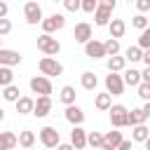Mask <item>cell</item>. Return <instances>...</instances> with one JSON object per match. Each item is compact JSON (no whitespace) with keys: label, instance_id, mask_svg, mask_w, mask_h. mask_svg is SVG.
I'll use <instances>...</instances> for the list:
<instances>
[{"label":"cell","instance_id":"obj_49","mask_svg":"<svg viewBox=\"0 0 150 150\" xmlns=\"http://www.w3.org/2000/svg\"><path fill=\"white\" fill-rule=\"evenodd\" d=\"M94 150H103V148H94Z\"/></svg>","mask_w":150,"mask_h":150},{"label":"cell","instance_id":"obj_48","mask_svg":"<svg viewBox=\"0 0 150 150\" xmlns=\"http://www.w3.org/2000/svg\"><path fill=\"white\" fill-rule=\"evenodd\" d=\"M2 120H5V110L0 108V122H2Z\"/></svg>","mask_w":150,"mask_h":150},{"label":"cell","instance_id":"obj_13","mask_svg":"<svg viewBox=\"0 0 150 150\" xmlns=\"http://www.w3.org/2000/svg\"><path fill=\"white\" fill-rule=\"evenodd\" d=\"M70 145L75 148V150H84L87 148V131L77 124V127H73V131H70Z\"/></svg>","mask_w":150,"mask_h":150},{"label":"cell","instance_id":"obj_23","mask_svg":"<svg viewBox=\"0 0 150 150\" xmlns=\"http://www.w3.org/2000/svg\"><path fill=\"white\" fill-rule=\"evenodd\" d=\"M80 82H82V87H84L87 91H94V89H96V84H98V77H96L91 70H84V73H82V77H80Z\"/></svg>","mask_w":150,"mask_h":150},{"label":"cell","instance_id":"obj_6","mask_svg":"<svg viewBox=\"0 0 150 150\" xmlns=\"http://www.w3.org/2000/svg\"><path fill=\"white\" fill-rule=\"evenodd\" d=\"M124 80H122V75H117V73H110V75H105V91L110 94V96H122L124 94Z\"/></svg>","mask_w":150,"mask_h":150},{"label":"cell","instance_id":"obj_54","mask_svg":"<svg viewBox=\"0 0 150 150\" xmlns=\"http://www.w3.org/2000/svg\"><path fill=\"white\" fill-rule=\"evenodd\" d=\"M0 96H2V91H0Z\"/></svg>","mask_w":150,"mask_h":150},{"label":"cell","instance_id":"obj_52","mask_svg":"<svg viewBox=\"0 0 150 150\" xmlns=\"http://www.w3.org/2000/svg\"><path fill=\"white\" fill-rule=\"evenodd\" d=\"M127 2H134V0H127Z\"/></svg>","mask_w":150,"mask_h":150},{"label":"cell","instance_id":"obj_45","mask_svg":"<svg viewBox=\"0 0 150 150\" xmlns=\"http://www.w3.org/2000/svg\"><path fill=\"white\" fill-rule=\"evenodd\" d=\"M141 110H143V115H145V120H148V117H150V101H145V105H143Z\"/></svg>","mask_w":150,"mask_h":150},{"label":"cell","instance_id":"obj_14","mask_svg":"<svg viewBox=\"0 0 150 150\" xmlns=\"http://www.w3.org/2000/svg\"><path fill=\"white\" fill-rule=\"evenodd\" d=\"M73 38H75V42H80V45L89 42V40H91V26H89L87 21H80V23L75 26V30H73Z\"/></svg>","mask_w":150,"mask_h":150},{"label":"cell","instance_id":"obj_17","mask_svg":"<svg viewBox=\"0 0 150 150\" xmlns=\"http://www.w3.org/2000/svg\"><path fill=\"white\" fill-rule=\"evenodd\" d=\"M110 16H112V9H108V7H96L94 9V21H96V26H108L110 23Z\"/></svg>","mask_w":150,"mask_h":150},{"label":"cell","instance_id":"obj_15","mask_svg":"<svg viewBox=\"0 0 150 150\" xmlns=\"http://www.w3.org/2000/svg\"><path fill=\"white\" fill-rule=\"evenodd\" d=\"M122 143V131H108L103 134V150H117V145Z\"/></svg>","mask_w":150,"mask_h":150},{"label":"cell","instance_id":"obj_39","mask_svg":"<svg viewBox=\"0 0 150 150\" xmlns=\"http://www.w3.org/2000/svg\"><path fill=\"white\" fill-rule=\"evenodd\" d=\"M134 2H136V9H138L141 14L150 12V0H134Z\"/></svg>","mask_w":150,"mask_h":150},{"label":"cell","instance_id":"obj_47","mask_svg":"<svg viewBox=\"0 0 150 150\" xmlns=\"http://www.w3.org/2000/svg\"><path fill=\"white\" fill-rule=\"evenodd\" d=\"M143 143H145V150H150V136H148V138H145Z\"/></svg>","mask_w":150,"mask_h":150},{"label":"cell","instance_id":"obj_43","mask_svg":"<svg viewBox=\"0 0 150 150\" xmlns=\"http://www.w3.org/2000/svg\"><path fill=\"white\" fill-rule=\"evenodd\" d=\"M141 82H150V66H148V68L141 73Z\"/></svg>","mask_w":150,"mask_h":150},{"label":"cell","instance_id":"obj_2","mask_svg":"<svg viewBox=\"0 0 150 150\" xmlns=\"http://www.w3.org/2000/svg\"><path fill=\"white\" fill-rule=\"evenodd\" d=\"M38 68H40V73L47 75V77H59V75H63V66H61L54 56H42L40 63H38Z\"/></svg>","mask_w":150,"mask_h":150},{"label":"cell","instance_id":"obj_19","mask_svg":"<svg viewBox=\"0 0 150 150\" xmlns=\"http://www.w3.org/2000/svg\"><path fill=\"white\" fill-rule=\"evenodd\" d=\"M108 30H110V38L120 40V38L124 35V30H127V23H124L122 19H110V23H108Z\"/></svg>","mask_w":150,"mask_h":150},{"label":"cell","instance_id":"obj_25","mask_svg":"<svg viewBox=\"0 0 150 150\" xmlns=\"http://www.w3.org/2000/svg\"><path fill=\"white\" fill-rule=\"evenodd\" d=\"M94 105H96L98 110H108V108L112 105V96H110L108 91H103V94H96V98H94Z\"/></svg>","mask_w":150,"mask_h":150},{"label":"cell","instance_id":"obj_51","mask_svg":"<svg viewBox=\"0 0 150 150\" xmlns=\"http://www.w3.org/2000/svg\"><path fill=\"white\" fill-rule=\"evenodd\" d=\"M52 2H61V0H52Z\"/></svg>","mask_w":150,"mask_h":150},{"label":"cell","instance_id":"obj_41","mask_svg":"<svg viewBox=\"0 0 150 150\" xmlns=\"http://www.w3.org/2000/svg\"><path fill=\"white\" fill-rule=\"evenodd\" d=\"M7 12H9L7 0H0V19H5V16H7Z\"/></svg>","mask_w":150,"mask_h":150},{"label":"cell","instance_id":"obj_21","mask_svg":"<svg viewBox=\"0 0 150 150\" xmlns=\"http://www.w3.org/2000/svg\"><path fill=\"white\" fill-rule=\"evenodd\" d=\"M122 80H124V84H129V87H138V84H141V70H136V68H124Z\"/></svg>","mask_w":150,"mask_h":150},{"label":"cell","instance_id":"obj_8","mask_svg":"<svg viewBox=\"0 0 150 150\" xmlns=\"http://www.w3.org/2000/svg\"><path fill=\"white\" fill-rule=\"evenodd\" d=\"M40 23H42V30H45V33H56V30H61V28L66 26V16H63V14H49V16L42 19Z\"/></svg>","mask_w":150,"mask_h":150},{"label":"cell","instance_id":"obj_11","mask_svg":"<svg viewBox=\"0 0 150 150\" xmlns=\"http://www.w3.org/2000/svg\"><path fill=\"white\" fill-rule=\"evenodd\" d=\"M52 112V98L49 96H38L33 103V115L35 117H47Z\"/></svg>","mask_w":150,"mask_h":150},{"label":"cell","instance_id":"obj_32","mask_svg":"<svg viewBox=\"0 0 150 150\" xmlns=\"http://www.w3.org/2000/svg\"><path fill=\"white\" fill-rule=\"evenodd\" d=\"M103 47H105V56H115V54H120V40H115V38L105 40Z\"/></svg>","mask_w":150,"mask_h":150},{"label":"cell","instance_id":"obj_42","mask_svg":"<svg viewBox=\"0 0 150 150\" xmlns=\"http://www.w3.org/2000/svg\"><path fill=\"white\" fill-rule=\"evenodd\" d=\"M117 150H131V141H124L122 138V143L117 145Z\"/></svg>","mask_w":150,"mask_h":150},{"label":"cell","instance_id":"obj_36","mask_svg":"<svg viewBox=\"0 0 150 150\" xmlns=\"http://www.w3.org/2000/svg\"><path fill=\"white\" fill-rule=\"evenodd\" d=\"M98 7V0H82V12H89V14H94V9Z\"/></svg>","mask_w":150,"mask_h":150},{"label":"cell","instance_id":"obj_26","mask_svg":"<svg viewBox=\"0 0 150 150\" xmlns=\"http://www.w3.org/2000/svg\"><path fill=\"white\" fill-rule=\"evenodd\" d=\"M143 122H145V115H143L141 108H134L131 112H127V124L129 127H136V124H143Z\"/></svg>","mask_w":150,"mask_h":150},{"label":"cell","instance_id":"obj_30","mask_svg":"<svg viewBox=\"0 0 150 150\" xmlns=\"http://www.w3.org/2000/svg\"><path fill=\"white\" fill-rule=\"evenodd\" d=\"M12 82H14V73H12V68L0 66V89L7 87V84H12Z\"/></svg>","mask_w":150,"mask_h":150},{"label":"cell","instance_id":"obj_16","mask_svg":"<svg viewBox=\"0 0 150 150\" xmlns=\"http://www.w3.org/2000/svg\"><path fill=\"white\" fill-rule=\"evenodd\" d=\"M19 145V136L14 131H0V150H14Z\"/></svg>","mask_w":150,"mask_h":150},{"label":"cell","instance_id":"obj_24","mask_svg":"<svg viewBox=\"0 0 150 150\" xmlns=\"http://www.w3.org/2000/svg\"><path fill=\"white\" fill-rule=\"evenodd\" d=\"M75 87H70V84H66V87H61V94H59V98H61V103H66V105H70V103H75Z\"/></svg>","mask_w":150,"mask_h":150},{"label":"cell","instance_id":"obj_27","mask_svg":"<svg viewBox=\"0 0 150 150\" xmlns=\"http://www.w3.org/2000/svg\"><path fill=\"white\" fill-rule=\"evenodd\" d=\"M148 136H150V129L145 124H136L134 131H131V141H136V143H143Z\"/></svg>","mask_w":150,"mask_h":150},{"label":"cell","instance_id":"obj_5","mask_svg":"<svg viewBox=\"0 0 150 150\" xmlns=\"http://www.w3.org/2000/svg\"><path fill=\"white\" fill-rule=\"evenodd\" d=\"M23 19H26V23H30V26L40 23V21H42V7H40L35 0H28V2L23 5Z\"/></svg>","mask_w":150,"mask_h":150},{"label":"cell","instance_id":"obj_10","mask_svg":"<svg viewBox=\"0 0 150 150\" xmlns=\"http://www.w3.org/2000/svg\"><path fill=\"white\" fill-rule=\"evenodd\" d=\"M84 54L89 56V59H103L105 56V47H103V42H98V40H89V42H84Z\"/></svg>","mask_w":150,"mask_h":150},{"label":"cell","instance_id":"obj_9","mask_svg":"<svg viewBox=\"0 0 150 150\" xmlns=\"http://www.w3.org/2000/svg\"><path fill=\"white\" fill-rule=\"evenodd\" d=\"M21 61H23L21 52H16V49H5V47H0V66H7V68H12V66H19Z\"/></svg>","mask_w":150,"mask_h":150},{"label":"cell","instance_id":"obj_3","mask_svg":"<svg viewBox=\"0 0 150 150\" xmlns=\"http://www.w3.org/2000/svg\"><path fill=\"white\" fill-rule=\"evenodd\" d=\"M30 91L38 96H49L52 94V80L47 75H35L30 77Z\"/></svg>","mask_w":150,"mask_h":150},{"label":"cell","instance_id":"obj_20","mask_svg":"<svg viewBox=\"0 0 150 150\" xmlns=\"http://www.w3.org/2000/svg\"><path fill=\"white\" fill-rule=\"evenodd\" d=\"M105 66H108V70H110V73H120V70H124L127 59H124V56H120V54H115V56H108Z\"/></svg>","mask_w":150,"mask_h":150},{"label":"cell","instance_id":"obj_37","mask_svg":"<svg viewBox=\"0 0 150 150\" xmlns=\"http://www.w3.org/2000/svg\"><path fill=\"white\" fill-rule=\"evenodd\" d=\"M63 2V7L68 9V12H77L80 7H82V0H61Z\"/></svg>","mask_w":150,"mask_h":150},{"label":"cell","instance_id":"obj_28","mask_svg":"<svg viewBox=\"0 0 150 150\" xmlns=\"http://www.w3.org/2000/svg\"><path fill=\"white\" fill-rule=\"evenodd\" d=\"M19 145H21V148H33V145H35V134H33L30 129L19 131Z\"/></svg>","mask_w":150,"mask_h":150},{"label":"cell","instance_id":"obj_12","mask_svg":"<svg viewBox=\"0 0 150 150\" xmlns=\"http://www.w3.org/2000/svg\"><path fill=\"white\" fill-rule=\"evenodd\" d=\"M66 120L73 124V127H77V124H82L84 122V110L80 108V105H75V103H70V105H66Z\"/></svg>","mask_w":150,"mask_h":150},{"label":"cell","instance_id":"obj_35","mask_svg":"<svg viewBox=\"0 0 150 150\" xmlns=\"http://www.w3.org/2000/svg\"><path fill=\"white\" fill-rule=\"evenodd\" d=\"M138 96L143 101H150V82H141L138 84Z\"/></svg>","mask_w":150,"mask_h":150},{"label":"cell","instance_id":"obj_50","mask_svg":"<svg viewBox=\"0 0 150 150\" xmlns=\"http://www.w3.org/2000/svg\"><path fill=\"white\" fill-rule=\"evenodd\" d=\"M23 150H33V148H23Z\"/></svg>","mask_w":150,"mask_h":150},{"label":"cell","instance_id":"obj_29","mask_svg":"<svg viewBox=\"0 0 150 150\" xmlns=\"http://www.w3.org/2000/svg\"><path fill=\"white\" fill-rule=\"evenodd\" d=\"M141 56H143V49H141L138 45H131V47H127V52H124V59L131 61V63L141 61Z\"/></svg>","mask_w":150,"mask_h":150},{"label":"cell","instance_id":"obj_44","mask_svg":"<svg viewBox=\"0 0 150 150\" xmlns=\"http://www.w3.org/2000/svg\"><path fill=\"white\" fill-rule=\"evenodd\" d=\"M141 61H145V66H150V49H143V56Z\"/></svg>","mask_w":150,"mask_h":150},{"label":"cell","instance_id":"obj_1","mask_svg":"<svg viewBox=\"0 0 150 150\" xmlns=\"http://www.w3.org/2000/svg\"><path fill=\"white\" fill-rule=\"evenodd\" d=\"M38 49L45 54V56H56L61 52V42L56 38H52V33H42L38 38Z\"/></svg>","mask_w":150,"mask_h":150},{"label":"cell","instance_id":"obj_46","mask_svg":"<svg viewBox=\"0 0 150 150\" xmlns=\"http://www.w3.org/2000/svg\"><path fill=\"white\" fill-rule=\"evenodd\" d=\"M56 150H75V148H73L70 143H59V145H56Z\"/></svg>","mask_w":150,"mask_h":150},{"label":"cell","instance_id":"obj_38","mask_svg":"<svg viewBox=\"0 0 150 150\" xmlns=\"http://www.w3.org/2000/svg\"><path fill=\"white\" fill-rule=\"evenodd\" d=\"M7 33H12V21L5 16V19H0V35H7Z\"/></svg>","mask_w":150,"mask_h":150},{"label":"cell","instance_id":"obj_31","mask_svg":"<svg viewBox=\"0 0 150 150\" xmlns=\"http://www.w3.org/2000/svg\"><path fill=\"white\" fill-rule=\"evenodd\" d=\"M131 26H134L136 30H143V28H148V26H150V19H148L145 14H141V12H138V14L131 19Z\"/></svg>","mask_w":150,"mask_h":150},{"label":"cell","instance_id":"obj_33","mask_svg":"<svg viewBox=\"0 0 150 150\" xmlns=\"http://www.w3.org/2000/svg\"><path fill=\"white\" fill-rule=\"evenodd\" d=\"M87 145L101 148V145H103V134H101V131H89V134H87Z\"/></svg>","mask_w":150,"mask_h":150},{"label":"cell","instance_id":"obj_34","mask_svg":"<svg viewBox=\"0 0 150 150\" xmlns=\"http://www.w3.org/2000/svg\"><path fill=\"white\" fill-rule=\"evenodd\" d=\"M138 47H141V49H150V26L141 30V35H138Z\"/></svg>","mask_w":150,"mask_h":150},{"label":"cell","instance_id":"obj_4","mask_svg":"<svg viewBox=\"0 0 150 150\" xmlns=\"http://www.w3.org/2000/svg\"><path fill=\"white\" fill-rule=\"evenodd\" d=\"M108 112H110V124L115 127V129H120V127H129L127 124V105H122V103H115V105H110L108 108Z\"/></svg>","mask_w":150,"mask_h":150},{"label":"cell","instance_id":"obj_7","mask_svg":"<svg viewBox=\"0 0 150 150\" xmlns=\"http://www.w3.org/2000/svg\"><path fill=\"white\" fill-rule=\"evenodd\" d=\"M40 143L45 148H56L61 143V136H59V129L56 127H42L40 129Z\"/></svg>","mask_w":150,"mask_h":150},{"label":"cell","instance_id":"obj_40","mask_svg":"<svg viewBox=\"0 0 150 150\" xmlns=\"http://www.w3.org/2000/svg\"><path fill=\"white\" fill-rule=\"evenodd\" d=\"M101 7H108V9H115L117 7V0H98Z\"/></svg>","mask_w":150,"mask_h":150},{"label":"cell","instance_id":"obj_53","mask_svg":"<svg viewBox=\"0 0 150 150\" xmlns=\"http://www.w3.org/2000/svg\"><path fill=\"white\" fill-rule=\"evenodd\" d=\"M0 42H2V35H0Z\"/></svg>","mask_w":150,"mask_h":150},{"label":"cell","instance_id":"obj_22","mask_svg":"<svg viewBox=\"0 0 150 150\" xmlns=\"http://www.w3.org/2000/svg\"><path fill=\"white\" fill-rule=\"evenodd\" d=\"M19 96H21V89L12 82V84H7V87H2V98L5 101H9V103H16L19 101Z\"/></svg>","mask_w":150,"mask_h":150},{"label":"cell","instance_id":"obj_18","mask_svg":"<svg viewBox=\"0 0 150 150\" xmlns=\"http://www.w3.org/2000/svg\"><path fill=\"white\" fill-rule=\"evenodd\" d=\"M33 103H35V98H30V96H19V101H16L14 105H16V112H19V115H33Z\"/></svg>","mask_w":150,"mask_h":150}]
</instances>
